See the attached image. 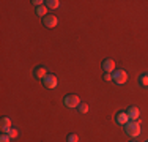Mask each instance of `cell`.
I'll list each match as a JSON object with an SVG mask.
<instances>
[{"label":"cell","mask_w":148,"mask_h":142,"mask_svg":"<svg viewBox=\"0 0 148 142\" xmlns=\"http://www.w3.org/2000/svg\"><path fill=\"white\" fill-rule=\"evenodd\" d=\"M101 66H103V70H104V73H114L115 70V62L112 59H106V60H103V63H101Z\"/></svg>","instance_id":"52a82bcc"},{"label":"cell","mask_w":148,"mask_h":142,"mask_svg":"<svg viewBox=\"0 0 148 142\" xmlns=\"http://www.w3.org/2000/svg\"><path fill=\"white\" fill-rule=\"evenodd\" d=\"M43 85H44V88H49V90H52V88H55L57 87V84H58V79H57V76L55 74H52V73H47L46 76L43 77Z\"/></svg>","instance_id":"277c9868"},{"label":"cell","mask_w":148,"mask_h":142,"mask_svg":"<svg viewBox=\"0 0 148 142\" xmlns=\"http://www.w3.org/2000/svg\"><path fill=\"white\" fill-rule=\"evenodd\" d=\"M126 114H128L129 120H132V122H137L139 117H140V111H139V108H136V106L128 108V109H126Z\"/></svg>","instance_id":"ba28073f"},{"label":"cell","mask_w":148,"mask_h":142,"mask_svg":"<svg viewBox=\"0 0 148 142\" xmlns=\"http://www.w3.org/2000/svg\"><path fill=\"white\" fill-rule=\"evenodd\" d=\"M112 82H115L117 85H123L128 82V73L125 70H115L112 73Z\"/></svg>","instance_id":"7a4b0ae2"},{"label":"cell","mask_w":148,"mask_h":142,"mask_svg":"<svg viewBox=\"0 0 148 142\" xmlns=\"http://www.w3.org/2000/svg\"><path fill=\"white\" fill-rule=\"evenodd\" d=\"M36 14L41 17H44L46 14H47V6L46 5H41V6H36Z\"/></svg>","instance_id":"7c38bea8"},{"label":"cell","mask_w":148,"mask_h":142,"mask_svg":"<svg viewBox=\"0 0 148 142\" xmlns=\"http://www.w3.org/2000/svg\"><path fill=\"white\" fill-rule=\"evenodd\" d=\"M66 141L68 142H79V136H77L76 133H69L68 136H66Z\"/></svg>","instance_id":"9a60e30c"},{"label":"cell","mask_w":148,"mask_h":142,"mask_svg":"<svg viewBox=\"0 0 148 142\" xmlns=\"http://www.w3.org/2000/svg\"><path fill=\"white\" fill-rule=\"evenodd\" d=\"M63 104H65L66 108H69V109H77L79 104H80V98L77 97V95L69 93V95H66V97L63 98Z\"/></svg>","instance_id":"3957f363"},{"label":"cell","mask_w":148,"mask_h":142,"mask_svg":"<svg viewBox=\"0 0 148 142\" xmlns=\"http://www.w3.org/2000/svg\"><path fill=\"white\" fill-rule=\"evenodd\" d=\"M41 22H43V26L46 28H54V27H57L58 19H57V16H54V14H46L44 17H41Z\"/></svg>","instance_id":"5b68a950"},{"label":"cell","mask_w":148,"mask_h":142,"mask_svg":"<svg viewBox=\"0 0 148 142\" xmlns=\"http://www.w3.org/2000/svg\"><path fill=\"white\" fill-rule=\"evenodd\" d=\"M32 3H33L35 6H41L44 2H43V0H32Z\"/></svg>","instance_id":"d6986e66"},{"label":"cell","mask_w":148,"mask_h":142,"mask_svg":"<svg viewBox=\"0 0 148 142\" xmlns=\"http://www.w3.org/2000/svg\"><path fill=\"white\" fill-rule=\"evenodd\" d=\"M139 84L142 85V87H148V73L140 74V77H139Z\"/></svg>","instance_id":"4fadbf2b"},{"label":"cell","mask_w":148,"mask_h":142,"mask_svg":"<svg viewBox=\"0 0 148 142\" xmlns=\"http://www.w3.org/2000/svg\"><path fill=\"white\" fill-rule=\"evenodd\" d=\"M129 122V117H128V114H126V111H120L115 114V123L120 126H125L126 123Z\"/></svg>","instance_id":"8992f818"},{"label":"cell","mask_w":148,"mask_h":142,"mask_svg":"<svg viewBox=\"0 0 148 142\" xmlns=\"http://www.w3.org/2000/svg\"><path fill=\"white\" fill-rule=\"evenodd\" d=\"M103 79L107 81V82H110V81H112V74H110V73H104V74H103Z\"/></svg>","instance_id":"ac0fdd59"},{"label":"cell","mask_w":148,"mask_h":142,"mask_svg":"<svg viewBox=\"0 0 148 142\" xmlns=\"http://www.w3.org/2000/svg\"><path fill=\"white\" fill-rule=\"evenodd\" d=\"M11 141V137L8 136V133H2L0 134V142H10Z\"/></svg>","instance_id":"e0dca14e"},{"label":"cell","mask_w":148,"mask_h":142,"mask_svg":"<svg viewBox=\"0 0 148 142\" xmlns=\"http://www.w3.org/2000/svg\"><path fill=\"white\" fill-rule=\"evenodd\" d=\"M44 5L47 6V8H51V10H57L60 6V2H58V0H46Z\"/></svg>","instance_id":"8fae6325"},{"label":"cell","mask_w":148,"mask_h":142,"mask_svg":"<svg viewBox=\"0 0 148 142\" xmlns=\"http://www.w3.org/2000/svg\"><path fill=\"white\" fill-rule=\"evenodd\" d=\"M145 142H148V141H145Z\"/></svg>","instance_id":"44dd1931"},{"label":"cell","mask_w":148,"mask_h":142,"mask_svg":"<svg viewBox=\"0 0 148 142\" xmlns=\"http://www.w3.org/2000/svg\"><path fill=\"white\" fill-rule=\"evenodd\" d=\"M129 142H136V141H129Z\"/></svg>","instance_id":"ffe728a7"},{"label":"cell","mask_w":148,"mask_h":142,"mask_svg":"<svg viewBox=\"0 0 148 142\" xmlns=\"http://www.w3.org/2000/svg\"><path fill=\"white\" fill-rule=\"evenodd\" d=\"M125 133L128 134V136H131V137H137V136H139V134L142 133L139 120H137V122H132V120H129V122L125 125Z\"/></svg>","instance_id":"6da1fadb"},{"label":"cell","mask_w":148,"mask_h":142,"mask_svg":"<svg viewBox=\"0 0 148 142\" xmlns=\"http://www.w3.org/2000/svg\"><path fill=\"white\" fill-rule=\"evenodd\" d=\"M8 136L11 137V139H16V137H17V128H14V126H11V128H10Z\"/></svg>","instance_id":"2e32d148"},{"label":"cell","mask_w":148,"mask_h":142,"mask_svg":"<svg viewBox=\"0 0 148 142\" xmlns=\"http://www.w3.org/2000/svg\"><path fill=\"white\" fill-rule=\"evenodd\" d=\"M88 109H90V106L87 104V103H80L79 108H77V111H79L80 114H87V112H88Z\"/></svg>","instance_id":"5bb4252c"},{"label":"cell","mask_w":148,"mask_h":142,"mask_svg":"<svg viewBox=\"0 0 148 142\" xmlns=\"http://www.w3.org/2000/svg\"><path fill=\"white\" fill-rule=\"evenodd\" d=\"M47 74V70H46V66L43 65H40V66H35V70H33V76L36 77V79H41L43 81V77Z\"/></svg>","instance_id":"30bf717a"},{"label":"cell","mask_w":148,"mask_h":142,"mask_svg":"<svg viewBox=\"0 0 148 142\" xmlns=\"http://www.w3.org/2000/svg\"><path fill=\"white\" fill-rule=\"evenodd\" d=\"M11 126L13 125H11L10 117H2V119H0V130H2V133H8Z\"/></svg>","instance_id":"9c48e42d"}]
</instances>
